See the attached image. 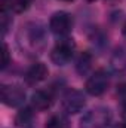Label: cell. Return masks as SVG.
<instances>
[{
    "instance_id": "obj_1",
    "label": "cell",
    "mask_w": 126,
    "mask_h": 128,
    "mask_svg": "<svg viewBox=\"0 0 126 128\" xmlns=\"http://www.w3.org/2000/svg\"><path fill=\"white\" fill-rule=\"evenodd\" d=\"M108 88V73L104 68H98L95 73L89 76V79L86 80L85 90L89 96H102Z\"/></svg>"
},
{
    "instance_id": "obj_2",
    "label": "cell",
    "mask_w": 126,
    "mask_h": 128,
    "mask_svg": "<svg viewBox=\"0 0 126 128\" xmlns=\"http://www.w3.org/2000/svg\"><path fill=\"white\" fill-rule=\"evenodd\" d=\"M49 28H51L52 33H55L58 36H67L73 28V16L68 12H64V10L55 12L51 16Z\"/></svg>"
},
{
    "instance_id": "obj_3",
    "label": "cell",
    "mask_w": 126,
    "mask_h": 128,
    "mask_svg": "<svg viewBox=\"0 0 126 128\" xmlns=\"http://www.w3.org/2000/svg\"><path fill=\"white\" fill-rule=\"evenodd\" d=\"M85 106H86V100H85V96L80 91L70 90V91L65 92V96L63 98V109L65 113L76 115V113L82 112Z\"/></svg>"
},
{
    "instance_id": "obj_4",
    "label": "cell",
    "mask_w": 126,
    "mask_h": 128,
    "mask_svg": "<svg viewBox=\"0 0 126 128\" xmlns=\"http://www.w3.org/2000/svg\"><path fill=\"white\" fill-rule=\"evenodd\" d=\"M74 54V43L70 42L68 39H64L61 42H58L55 45V48L51 52V60L58 66H64L67 64Z\"/></svg>"
},
{
    "instance_id": "obj_5",
    "label": "cell",
    "mask_w": 126,
    "mask_h": 128,
    "mask_svg": "<svg viewBox=\"0 0 126 128\" xmlns=\"http://www.w3.org/2000/svg\"><path fill=\"white\" fill-rule=\"evenodd\" d=\"M1 101L9 107H18L25 100V91L18 85H3L1 86Z\"/></svg>"
},
{
    "instance_id": "obj_6",
    "label": "cell",
    "mask_w": 126,
    "mask_h": 128,
    "mask_svg": "<svg viewBox=\"0 0 126 128\" xmlns=\"http://www.w3.org/2000/svg\"><path fill=\"white\" fill-rule=\"evenodd\" d=\"M110 121V113L105 109H98V110H92L83 121V127L85 128H105L108 125Z\"/></svg>"
},
{
    "instance_id": "obj_7",
    "label": "cell",
    "mask_w": 126,
    "mask_h": 128,
    "mask_svg": "<svg viewBox=\"0 0 126 128\" xmlns=\"http://www.w3.org/2000/svg\"><path fill=\"white\" fill-rule=\"evenodd\" d=\"M48 73H49V70H48V67L43 63H34L27 70V73H25V80L30 85L39 84V82H42V80L46 79Z\"/></svg>"
},
{
    "instance_id": "obj_8",
    "label": "cell",
    "mask_w": 126,
    "mask_h": 128,
    "mask_svg": "<svg viewBox=\"0 0 126 128\" xmlns=\"http://www.w3.org/2000/svg\"><path fill=\"white\" fill-rule=\"evenodd\" d=\"M54 103L52 94L48 91H36L31 96V107L34 110H48Z\"/></svg>"
},
{
    "instance_id": "obj_9",
    "label": "cell",
    "mask_w": 126,
    "mask_h": 128,
    "mask_svg": "<svg viewBox=\"0 0 126 128\" xmlns=\"http://www.w3.org/2000/svg\"><path fill=\"white\" fill-rule=\"evenodd\" d=\"M31 110H33V107H24V109H21V110L18 112L16 118H15L16 125H19V127L28 125L33 119V112Z\"/></svg>"
},
{
    "instance_id": "obj_10",
    "label": "cell",
    "mask_w": 126,
    "mask_h": 128,
    "mask_svg": "<svg viewBox=\"0 0 126 128\" xmlns=\"http://www.w3.org/2000/svg\"><path fill=\"white\" fill-rule=\"evenodd\" d=\"M46 128H70V124L67 121V118L63 115H54L48 119Z\"/></svg>"
},
{
    "instance_id": "obj_11",
    "label": "cell",
    "mask_w": 126,
    "mask_h": 128,
    "mask_svg": "<svg viewBox=\"0 0 126 128\" xmlns=\"http://www.w3.org/2000/svg\"><path fill=\"white\" fill-rule=\"evenodd\" d=\"M91 64H92V57L88 54V52H83L79 60H77V72L80 74H85L88 73V70L91 68Z\"/></svg>"
},
{
    "instance_id": "obj_12",
    "label": "cell",
    "mask_w": 126,
    "mask_h": 128,
    "mask_svg": "<svg viewBox=\"0 0 126 128\" xmlns=\"http://www.w3.org/2000/svg\"><path fill=\"white\" fill-rule=\"evenodd\" d=\"M33 2H34V0H10L9 9L13 10L15 14H22L24 10H27V9L31 6Z\"/></svg>"
},
{
    "instance_id": "obj_13",
    "label": "cell",
    "mask_w": 126,
    "mask_h": 128,
    "mask_svg": "<svg viewBox=\"0 0 126 128\" xmlns=\"http://www.w3.org/2000/svg\"><path fill=\"white\" fill-rule=\"evenodd\" d=\"M9 64V48L6 43H3L1 46V68H6Z\"/></svg>"
},
{
    "instance_id": "obj_14",
    "label": "cell",
    "mask_w": 126,
    "mask_h": 128,
    "mask_svg": "<svg viewBox=\"0 0 126 128\" xmlns=\"http://www.w3.org/2000/svg\"><path fill=\"white\" fill-rule=\"evenodd\" d=\"M123 33L126 34V24H125V27H123Z\"/></svg>"
}]
</instances>
